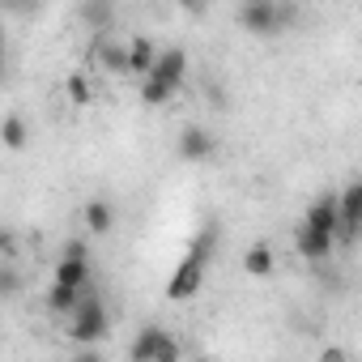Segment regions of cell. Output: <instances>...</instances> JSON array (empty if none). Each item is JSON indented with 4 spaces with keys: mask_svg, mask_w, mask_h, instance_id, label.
Instances as JSON below:
<instances>
[{
    "mask_svg": "<svg viewBox=\"0 0 362 362\" xmlns=\"http://www.w3.org/2000/svg\"><path fill=\"white\" fill-rule=\"evenodd\" d=\"M298 9L290 5V0H243L239 5V26L256 39H273L281 35L286 26H294Z\"/></svg>",
    "mask_w": 362,
    "mask_h": 362,
    "instance_id": "obj_1",
    "label": "cell"
},
{
    "mask_svg": "<svg viewBox=\"0 0 362 362\" xmlns=\"http://www.w3.org/2000/svg\"><path fill=\"white\" fill-rule=\"evenodd\" d=\"M107 332H111V315H107L103 298H98V294H81L77 311L69 315V341H77V345H98V341H107Z\"/></svg>",
    "mask_w": 362,
    "mask_h": 362,
    "instance_id": "obj_2",
    "label": "cell"
},
{
    "mask_svg": "<svg viewBox=\"0 0 362 362\" xmlns=\"http://www.w3.org/2000/svg\"><path fill=\"white\" fill-rule=\"evenodd\" d=\"M205 264H209V256H205L201 247H192L184 260H179V269L166 277V298H170V303H188V298H197L201 286H205Z\"/></svg>",
    "mask_w": 362,
    "mask_h": 362,
    "instance_id": "obj_3",
    "label": "cell"
},
{
    "mask_svg": "<svg viewBox=\"0 0 362 362\" xmlns=\"http://www.w3.org/2000/svg\"><path fill=\"white\" fill-rule=\"evenodd\" d=\"M136 362H175L179 358V345L162 332V328H145L136 341H132V349H128Z\"/></svg>",
    "mask_w": 362,
    "mask_h": 362,
    "instance_id": "obj_4",
    "label": "cell"
},
{
    "mask_svg": "<svg viewBox=\"0 0 362 362\" xmlns=\"http://www.w3.org/2000/svg\"><path fill=\"white\" fill-rule=\"evenodd\" d=\"M362 235V179L341 192V226H337V239L341 243H354Z\"/></svg>",
    "mask_w": 362,
    "mask_h": 362,
    "instance_id": "obj_5",
    "label": "cell"
},
{
    "mask_svg": "<svg viewBox=\"0 0 362 362\" xmlns=\"http://www.w3.org/2000/svg\"><path fill=\"white\" fill-rule=\"evenodd\" d=\"M214 153H218V141H214L209 128L188 124L184 132H179V158H184V162H209Z\"/></svg>",
    "mask_w": 362,
    "mask_h": 362,
    "instance_id": "obj_6",
    "label": "cell"
},
{
    "mask_svg": "<svg viewBox=\"0 0 362 362\" xmlns=\"http://www.w3.org/2000/svg\"><path fill=\"white\" fill-rule=\"evenodd\" d=\"M294 247H298V256L303 260H328L332 256V247H337V235H328V230H315V226H298V235H294Z\"/></svg>",
    "mask_w": 362,
    "mask_h": 362,
    "instance_id": "obj_7",
    "label": "cell"
},
{
    "mask_svg": "<svg viewBox=\"0 0 362 362\" xmlns=\"http://www.w3.org/2000/svg\"><path fill=\"white\" fill-rule=\"evenodd\" d=\"M149 77H158V81H166V86H184V77H188V52L184 47H170V52H158V64H153V73Z\"/></svg>",
    "mask_w": 362,
    "mask_h": 362,
    "instance_id": "obj_8",
    "label": "cell"
},
{
    "mask_svg": "<svg viewBox=\"0 0 362 362\" xmlns=\"http://www.w3.org/2000/svg\"><path fill=\"white\" fill-rule=\"evenodd\" d=\"M307 226H315V230H328V235H337V226H341V197H320L311 209H307V218H303Z\"/></svg>",
    "mask_w": 362,
    "mask_h": 362,
    "instance_id": "obj_9",
    "label": "cell"
},
{
    "mask_svg": "<svg viewBox=\"0 0 362 362\" xmlns=\"http://www.w3.org/2000/svg\"><path fill=\"white\" fill-rule=\"evenodd\" d=\"M77 303H81V286H69V281L56 277L52 290H47V311H52V315H73Z\"/></svg>",
    "mask_w": 362,
    "mask_h": 362,
    "instance_id": "obj_10",
    "label": "cell"
},
{
    "mask_svg": "<svg viewBox=\"0 0 362 362\" xmlns=\"http://www.w3.org/2000/svg\"><path fill=\"white\" fill-rule=\"evenodd\" d=\"M153 64H158L153 43H149V39H132V43H128V73L149 77V73H153Z\"/></svg>",
    "mask_w": 362,
    "mask_h": 362,
    "instance_id": "obj_11",
    "label": "cell"
},
{
    "mask_svg": "<svg viewBox=\"0 0 362 362\" xmlns=\"http://www.w3.org/2000/svg\"><path fill=\"white\" fill-rule=\"evenodd\" d=\"M94 60H98L107 73H128V47H119V43H111V39L94 43Z\"/></svg>",
    "mask_w": 362,
    "mask_h": 362,
    "instance_id": "obj_12",
    "label": "cell"
},
{
    "mask_svg": "<svg viewBox=\"0 0 362 362\" xmlns=\"http://www.w3.org/2000/svg\"><path fill=\"white\" fill-rule=\"evenodd\" d=\"M86 226H90V235H111L115 230V209L107 201H90L86 205Z\"/></svg>",
    "mask_w": 362,
    "mask_h": 362,
    "instance_id": "obj_13",
    "label": "cell"
},
{
    "mask_svg": "<svg viewBox=\"0 0 362 362\" xmlns=\"http://www.w3.org/2000/svg\"><path fill=\"white\" fill-rule=\"evenodd\" d=\"M56 277L60 281H69V286H90V264H86V256H60V264H56Z\"/></svg>",
    "mask_w": 362,
    "mask_h": 362,
    "instance_id": "obj_14",
    "label": "cell"
},
{
    "mask_svg": "<svg viewBox=\"0 0 362 362\" xmlns=\"http://www.w3.org/2000/svg\"><path fill=\"white\" fill-rule=\"evenodd\" d=\"M243 269H247L252 277H273V247H269V243H256V247H247V256H243Z\"/></svg>",
    "mask_w": 362,
    "mask_h": 362,
    "instance_id": "obj_15",
    "label": "cell"
},
{
    "mask_svg": "<svg viewBox=\"0 0 362 362\" xmlns=\"http://www.w3.org/2000/svg\"><path fill=\"white\" fill-rule=\"evenodd\" d=\"M170 94H175V86H166V81H158V77H145V81H141V103H145V107H166Z\"/></svg>",
    "mask_w": 362,
    "mask_h": 362,
    "instance_id": "obj_16",
    "label": "cell"
},
{
    "mask_svg": "<svg viewBox=\"0 0 362 362\" xmlns=\"http://www.w3.org/2000/svg\"><path fill=\"white\" fill-rule=\"evenodd\" d=\"M0 136H5V149H13V153H18V149L26 145V119H22V115H9V119H5V128H0Z\"/></svg>",
    "mask_w": 362,
    "mask_h": 362,
    "instance_id": "obj_17",
    "label": "cell"
},
{
    "mask_svg": "<svg viewBox=\"0 0 362 362\" xmlns=\"http://www.w3.org/2000/svg\"><path fill=\"white\" fill-rule=\"evenodd\" d=\"M64 90H69V98H73V103H77V107H86V103H90V98H94V94H90V81H86V77H81V73H73V77H69V81H64Z\"/></svg>",
    "mask_w": 362,
    "mask_h": 362,
    "instance_id": "obj_18",
    "label": "cell"
},
{
    "mask_svg": "<svg viewBox=\"0 0 362 362\" xmlns=\"http://www.w3.org/2000/svg\"><path fill=\"white\" fill-rule=\"evenodd\" d=\"M18 273H13V260H5V269H0V294H5V298H13L18 294Z\"/></svg>",
    "mask_w": 362,
    "mask_h": 362,
    "instance_id": "obj_19",
    "label": "cell"
},
{
    "mask_svg": "<svg viewBox=\"0 0 362 362\" xmlns=\"http://www.w3.org/2000/svg\"><path fill=\"white\" fill-rule=\"evenodd\" d=\"M64 256H86V243H81V239H69V243H64Z\"/></svg>",
    "mask_w": 362,
    "mask_h": 362,
    "instance_id": "obj_20",
    "label": "cell"
},
{
    "mask_svg": "<svg viewBox=\"0 0 362 362\" xmlns=\"http://www.w3.org/2000/svg\"><path fill=\"white\" fill-rule=\"evenodd\" d=\"M320 358H324V362H341V358H345V349H337V345H328V349H324Z\"/></svg>",
    "mask_w": 362,
    "mask_h": 362,
    "instance_id": "obj_21",
    "label": "cell"
},
{
    "mask_svg": "<svg viewBox=\"0 0 362 362\" xmlns=\"http://www.w3.org/2000/svg\"><path fill=\"white\" fill-rule=\"evenodd\" d=\"M175 5H184V9H192V13H197V9H205V5H209V0H175Z\"/></svg>",
    "mask_w": 362,
    "mask_h": 362,
    "instance_id": "obj_22",
    "label": "cell"
}]
</instances>
